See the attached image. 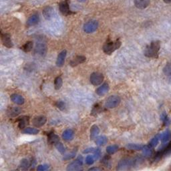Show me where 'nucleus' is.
I'll use <instances>...</instances> for the list:
<instances>
[{"mask_svg":"<svg viewBox=\"0 0 171 171\" xmlns=\"http://www.w3.org/2000/svg\"><path fill=\"white\" fill-rule=\"evenodd\" d=\"M142 160L141 158H125L122 159L119 163L117 167V170H122L130 168V167H134L135 165L138 164Z\"/></svg>","mask_w":171,"mask_h":171,"instance_id":"1","label":"nucleus"},{"mask_svg":"<svg viewBox=\"0 0 171 171\" xmlns=\"http://www.w3.org/2000/svg\"><path fill=\"white\" fill-rule=\"evenodd\" d=\"M160 50L159 41H152L151 45L146 47L145 50V55L148 58H157Z\"/></svg>","mask_w":171,"mask_h":171,"instance_id":"2","label":"nucleus"},{"mask_svg":"<svg viewBox=\"0 0 171 171\" xmlns=\"http://www.w3.org/2000/svg\"><path fill=\"white\" fill-rule=\"evenodd\" d=\"M121 46V42L119 40L116 41H107L103 47V50L106 54H111L112 52L118 50Z\"/></svg>","mask_w":171,"mask_h":171,"instance_id":"3","label":"nucleus"},{"mask_svg":"<svg viewBox=\"0 0 171 171\" xmlns=\"http://www.w3.org/2000/svg\"><path fill=\"white\" fill-rule=\"evenodd\" d=\"M120 98L119 96H110V97L106 100V108L112 109V108H114L116 107L119 106L120 103Z\"/></svg>","mask_w":171,"mask_h":171,"instance_id":"4","label":"nucleus"},{"mask_svg":"<svg viewBox=\"0 0 171 171\" xmlns=\"http://www.w3.org/2000/svg\"><path fill=\"white\" fill-rule=\"evenodd\" d=\"M83 165V158L82 156L78 157V158L74 160V162L69 164L66 168L67 170L74 171V170H82Z\"/></svg>","mask_w":171,"mask_h":171,"instance_id":"5","label":"nucleus"},{"mask_svg":"<svg viewBox=\"0 0 171 171\" xmlns=\"http://www.w3.org/2000/svg\"><path fill=\"white\" fill-rule=\"evenodd\" d=\"M98 22L96 20H90L84 25V30L87 34H91L98 29Z\"/></svg>","mask_w":171,"mask_h":171,"instance_id":"6","label":"nucleus"},{"mask_svg":"<svg viewBox=\"0 0 171 171\" xmlns=\"http://www.w3.org/2000/svg\"><path fill=\"white\" fill-rule=\"evenodd\" d=\"M90 82L94 86H98L102 84L104 80V76L101 73L94 72L91 74Z\"/></svg>","mask_w":171,"mask_h":171,"instance_id":"7","label":"nucleus"},{"mask_svg":"<svg viewBox=\"0 0 171 171\" xmlns=\"http://www.w3.org/2000/svg\"><path fill=\"white\" fill-rule=\"evenodd\" d=\"M47 119L44 116H36L32 120V123L36 127H41L42 126H44L46 123Z\"/></svg>","mask_w":171,"mask_h":171,"instance_id":"8","label":"nucleus"},{"mask_svg":"<svg viewBox=\"0 0 171 171\" xmlns=\"http://www.w3.org/2000/svg\"><path fill=\"white\" fill-rule=\"evenodd\" d=\"M2 41L3 44L8 48L12 47L14 44L11 40V36L8 34H2Z\"/></svg>","mask_w":171,"mask_h":171,"instance_id":"9","label":"nucleus"},{"mask_svg":"<svg viewBox=\"0 0 171 171\" xmlns=\"http://www.w3.org/2000/svg\"><path fill=\"white\" fill-rule=\"evenodd\" d=\"M39 21H40V16L38 14H36L30 16V17L28 18V21H27L26 24L28 27H30V26H33L37 24Z\"/></svg>","mask_w":171,"mask_h":171,"instance_id":"10","label":"nucleus"},{"mask_svg":"<svg viewBox=\"0 0 171 171\" xmlns=\"http://www.w3.org/2000/svg\"><path fill=\"white\" fill-rule=\"evenodd\" d=\"M11 100H12L13 102H14L16 104L18 105H22L25 102V100L22 96L17 94H14L11 96Z\"/></svg>","mask_w":171,"mask_h":171,"instance_id":"11","label":"nucleus"},{"mask_svg":"<svg viewBox=\"0 0 171 171\" xmlns=\"http://www.w3.org/2000/svg\"><path fill=\"white\" fill-rule=\"evenodd\" d=\"M109 90V86L108 83H104L96 90V92L98 96H102L108 93Z\"/></svg>","mask_w":171,"mask_h":171,"instance_id":"12","label":"nucleus"},{"mask_svg":"<svg viewBox=\"0 0 171 171\" xmlns=\"http://www.w3.org/2000/svg\"><path fill=\"white\" fill-rule=\"evenodd\" d=\"M66 50H63L62 52H61L60 53H59V55L58 56V58L56 60V65L58 67H62L64 62H65V59L66 57Z\"/></svg>","mask_w":171,"mask_h":171,"instance_id":"13","label":"nucleus"},{"mask_svg":"<svg viewBox=\"0 0 171 171\" xmlns=\"http://www.w3.org/2000/svg\"><path fill=\"white\" fill-rule=\"evenodd\" d=\"M21 112V109L19 108V107L12 106L8 110L7 114L9 117H16L18 116Z\"/></svg>","mask_w":171,"mask_h":171,"instance_id":"14","label":"nucleus"},{"mask_svg":"<svg viewBox=\"0 0 171 171\" xmlns=\"http://www.w3.org/2000/svg\"><path fill=\"white\" fill-rule=\"evenodd\" d=\"M150 4V0H135V6L138 9H145Z\"/></svg>","mask_w":171,"mask_h":171,"instance_id":"15","label":"nucleus"},{"mask_svg":"<svg viewBox=\"0 0 171 171\" xmlns=\"http://www.w3.org/2000/svg\"><path fill=\"white\" fill-rule=\"evenodd\" d=\"M74 132L72 129H67L62 134V138L66 141H71L74 138Z\"/></svg>","mask_w":171,"mask_h":171,"instance_id":"16","label":"nucleus"},{"mask_svg":"<svg viewBox=\"0 0 171 171\" xmlns=\"http://www.w3.org/2000/svg\"><path fill=\"white\" fill-rule=\"evenodd\" d=\"M86 58L83 56H77L74 59H73V60L70 62V63H69V64H70V66L74 67L78 66V64L84 63L86 61Z\"/></svg>","mask_w":171,"mask_h":171,"instance_id":"17","label":"nucleus"},{"mask_svg":"<svg viewBox=\"0 0 171 171\" xmlns=\"http://www.w3.org/2000/svg\"><path fill=\"white\" fill-rule=\"evenodd\" d=\"M59 8H60V12H62V14L63 15H68L70 14V11H69V5L67 2H62L60 3V5H59Z\"/></svg>","mask_w":171,"mask_h":171,"instance_id":"18","label":"nucleus"},{"mask_svg":"<svg viewBox=\"0 0 171 171\" xmlns=\"http://www.w3.org/2000/svg\"><path fill=\"white\" fill-rule=\"evenodd\" d=\"M46 50L47 47L44 44H37L35 48V52L36 53H38L39 55L43 56L46 54Z\"/></svg>","mask_w":171,"mask_h":171,"instance_id":"19","label":"nucleus"},{"mask_svg":"<svg viewBox=\"0 0 171 171\" xmlns=\"http://www.w3.org/2000/svg\"><path fill=\"white\" fill-rule=\"evenodd\" d=\"M47 141L50 144H55L56 143L60 141V138H59V136L56 135L54 132H50L48 134Z\"/></svg>","mask_w":171,"mask_h":171,"instance_id":"20","label":"nucleus"},{"mask_svg":"<svg viewBox=\"0 0 171 171\" xmlns=\"http://www.w3.org/2000/svg\"><path fill=\"white\" fill-rule=\"evenodd\" d=\"M100 133V129L97 125H93L90 130V139L94 140L98 136Z\"/></svg>","mask_w":171,"mask_h":171,"instance_id":"21","label":"nucleus"},{"mask_svg":"<svg viewBox=\"0 0 171 171\" xmlns=\"http://www.w3.org/2000/svg\"><path fill=\"white\" fill-rule=\"evenodd\" d=\"M18 121H19V124H18L19 128H20V129H24L26 125H28L29 123V117L28 116L21 117L18 120Z\"/></svg>","mask_w":171,"mask_h":171,"instance_id":"22","label":"nucleus"},{"mask_svg":"<svg viewBox=\"0 0 171 171\" xmlns=\"http://www.w3.org/2000/svg\"><path fill=\"white\" fill-rule=\"evenodd\" d=\"M53 10L51 7H46L43 10V15L46 19H50L53 16Z\"/></svg>","mask_w":171,"mask_h":171,"instance_id":"23","label":"nucleus"},{"mask_svg":"<svg viewBox=\"0 0 171 171\" xmlns=\"http://www.w3.org/2000/svg\"><path fill=\"white\" fill-rule=\"evenodd\" d=\"M171 139V131L169 130H166L163 132L162 135H160V140L163 143H167Z\"/></svg>","mask_w":171,"mask_h":171,"instance_id":"24","label":"nucleus"},{"mask_svg":"<svg viewBox=\"0 0 171 171\" xmlns=\"http://www.w3.org/2000/svg\"><path fill=\"white\" fill-rule=\"evenodd\" d=\"M39 132H40L39 130H37V128H31V127L25 128L22 130V132L24 134H26V135H37V134L39 133Z\"/></svg>","mask_w":171,"mask_h":171,"instance_id":"25","label":"nucleus"},{"mask_svg":"<svg viewBox=\"0 0 171 171\" xmlns=\"http://www.w3.org/2000/svg\"><path fill=\"white\" fill-rule=\"evenodd\" d=\"M108 142V138H107L105 136H98L96 138L95 142L97 145L99 146H103L105 145V144Z\"/></svg>","mask_w":171,"mask_h":171,"instance_id":"26","label":"nucleus"},{"mask_svg":"<svg viewBox=\"0 0 171 171\" xmlns=\"http://www.w3.org/2000/svg\"><path fill=\"white\" fill-rule=\"evenodd\" d=\"M31 166H32V160L29 161L28 159H23L21 160L19 167L21 170H27Z\"/></svg>","mask_w":171,"mask_h":171,"instance_id":"27","label":"nucleus"},{"mask_svg":"<svg viewBox=\"0 0 171 171\" xmlns=\"http://www.w3.org/2000/svg\"><path fill=\"white\" fill-rule=\"evenodd\" d=\"M142 153L144 157H150L152 154V147L151 146H144L142 149Z\"/></svg>","mask_w":171,"mask_h":171,"instance_id":"28","label":"nucleus"},{"mask_svg":"<svg viewBox=\"0 0 171 171\" xmlns=\"http://www.w3.org/2000/svg\"><path fill=\"white\" fill-rule=\"evenodd\" d=\"M144 147V145L138 144H129L127 145V148L128 149L133 150V151H142L143 148Z\"/></svg>","mask_w":171,"mask_h":171,"instance_id":"29","label":"nucleus"},{"mask_svg":"<svg viewBox=\"0 0 171 171\" xmlns=\"http://www.w3.org/2000/svg\"><path fill=\"white\" fill-rule=\"evenodd\" d=\"M32 48H33V42L32 41H28L21 47V49H22L25 52H30Z\"/></svg>","mask_w":171,"mask_h":171,"instance_id":"30","label":"nucleus"},{"mask_svg":"<svg viewBox=\"0 0 171 171\" xmlns=\"http://www.w3.org/2000/svg\"><path fill=\"white\" fill-rule=\"evenodd\" d=\"M119 151V146L117 145H112L106 148V152L109 154H112Z\"/></svg>","mask_w":171,"mask_h":171,"instance_id":"31","label":"nucleus"},{"mask_svg":"<svg viewBox=\"0 0 171 171\" xmlns=\"http://www.w3.org/2000/svg\"><path fill=\"white\" fill-rule=\"evenodd\" d=\"M63 84V81L61 77H57L54 80V86L56 90L60 89Z\"/></svg>","mask_w":171,"mask_h":171,"instance_id":"32","label":"nucleus"},{"mask_svg":"<svg viewBox=\"0 0 171 171\" xmlns=\"http://www.w3.org/2000/svg\"><path fill=\"white\" fill-rule=\"evenodd\" d=\"M160 139V135H157L156 136H154V137L152 139L151 141L150 142L149 145L151 146V147H152V148H153V147H155V146H156L157 145V144H158V142H159Z\"/></svg>","mask_w":171,"mask_h":171,"instance_id":"33","label":"nucleus"},{"mask_svg":"<svg viewBox=\"0 0 171 171\" xmlns=\"http://www.w3.org/2000/svg\"><path fill=\"white\" fill-rule=\"evenodd\" d=\"M54 145H55L56 148L58 149V151L60 152L61 154H63L64 152H65L66 148H65V147L63 146V144L62 142H60V141H59L57 143H56Z\"/></svg>","mask_w":171,"mask_h":171,"instance_id":"34","label":"nucleus"},{"mask_svg":"<svg viewBox=\"0 0 171 171\" xmlns=\"http://www.w3.org/2000/svg\"><path fill=\"white\" fill-rule=\"evenodd\" d=\"M56 106L58 108L60 109V110H65L66 106V104L63 102V101H58L56 104Z\"/></svg>","mask_w":171,"mask_h":171,"instance_id":"35","label":"nucleus"},{"mask_svg":"<svg viewBox=\"0 0 171 171\" xmlns=\"http://www.w3.org/2000/svg\"><path fill=\"white\" fill-rule=\"evenodd\" d=\"M110 156H105L102 159V163L106 166V167H110L111 165V160Z\"/></svg>","mask_w":171,"mask_h":171,"instance_id":"36","label":"nucleus"},{"mask_svg":"<svg viewBox=\"0 0 171 171\" xmlns=\"http://www.w3.org/2000/svg\"><path fill=\"white\" fill-rule=\"evenodd\" d=\"M164 72L166 75L171 76V63H168L167 64L164 68Z\"/></svg>","mask_w":171,"mask_h":171,"instance_id":"37","label":"nucleus"},{"mask_svg":"<svg viewBox=\"0 0 171 171\" xmlns=\"http://www.w3.org/2000/svg\"><path fill=\"white\" fill-rule=\"evenodd\" d=\"M162 120L164 123V125H168L169 124V123H170V119H169V118L168 116L165 113L163 114L162 115Z\"/></svg>","mask_w":171,"mask_h":171,"instance_id":"38","label":"nucleus"},{"mask_svg":"<svg viewBox=\"0 0 171 171\" xmlns=\"http://www.w3.org/2000/svg\"><path fill=\"white\" fill-rule=\"evenodd\" d=\"M100 111V106H99V104H96L94 106V108L92 109V115H96V114L99 113Z\"/></svg>","mask_w":171,"mask_h":171,"instance_id":"39","label":"nucleus"},{"mask_svg":"<svg viewBox=\"0 0 171 171\" xmlns=\"http://www.w3.org/2000/svg\"><path fill=\"white\" fill-rule=\"evenodd\" d=\"M49 168V165L47 164H41L39 165L38 167L37 168V170L39 171H44V170H47Z\"/></svg>","mask_w":171,"mask_h":171,"instance_id":"40","label":"nucleus"},{"mask_svg":"<svg viewBox=\"0 0 171 171\" xmlns=\"http://www.w3.org/2000/svg\"><path fill=\"white\" fill-rule=\"evenodd\" d=\"M94 162V158L93 157L90 156V155H89V156H88L86 158V164L88 165L92 164Z\"/></svg>","mask_w":171,"mask_h":171,"instance_id":"41","label":"nucleus"},{"mask_svg":"<svg viewBox=\"0 0 171 171\" xmlns=\"http://www.w3.org/2000/svg\"><path fill=\"white\" fill-rule=\"evenodd\" d=\"M76 151H73L70 154H68L66 155L65 157H63V160H69V159H72L75 156H76Z\"/></svg>","mask_w":171,"mask_h":171,"instance_id":"42","label":"nucleus"},{"mask_svg":"<svg viewBox=\"0 0 171 171\" xmlns=\"http://www.w3.org/2000/svg\"><path fill=\"white\" fill-rule=\"evenodd\" d=\"M100 154H101V152H100V148H96L95 152L94 153V157L95 159H98L100 157Z\"/></svg>","mask_w":171,"mask_h":171,"instance_id":"43","label":"nucleus"},{"mask_svg":"<svg viewBox=\"0 0 171 171\" xmlns=\"http://www.w3.org/2000/svg\"><path fill=\"white\" fill-rule=\"evenodd\" d=\"M96 148H86L85 150V151H84V153H94L95 151H96Z\"/></svg>","mask_w":171,"mask_h":171,"instance_id":"44","label":"nucleus"},{"mask_svg":"<svg viewBox=\"0 0 171 171\" xmlns=\"http://www.w3.org/2000/svg\"><path fill=\"white\" fill-rule=\"evenodd\" d=\"M102 169L100 168H96V167H94V168H91L89 169V170H102Z\"/></svg>","mask_w":171,"mask_h":171,"instance_id":"45","label":"nucleus"},{"mask_svg":"<svg viewBox=\"0 0 171 171\" xmlns=\"http://www.w3.org/2000/svg\"><path fill=\"white\" fill-rule=\"evenodd\" d=\"M163 1L166 3H171V0H163Z\"/></svg>","mask_w":171,"mask_h":171,"instance_id":"46","label":"nucleus"},{"mask_svg":"<svg viewBox=\"0 0 171 171\" xmlns=\"http://www.w3.org/2000/svg\"><path fill=\"white\" fill-rule=\"evenodd\" d=\"M78 1L80 2H84L85 1H86V0H78Z\"/></svg>","mask_w":171,"mask_h":171,"instance_id":"47","label":"nucleus"}]
</instances>
